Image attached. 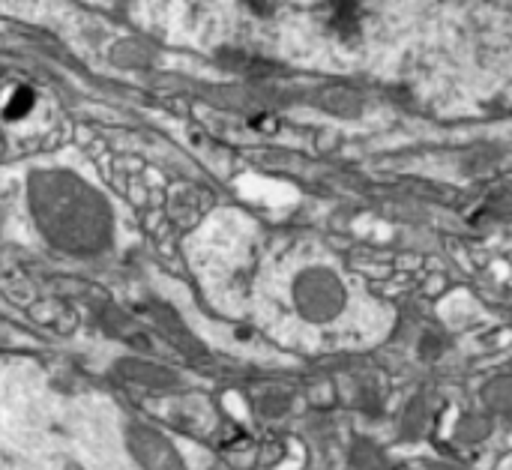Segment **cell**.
I'll use <instances>...</instances> for the list:
<instances>
[{
	"label": "cell",
	"instance_id": "cell-2",
	"mask_svg": "<svg viewBox=\"0 0 512 470\" xmlns=\"http://www.w3.org/2000/svg\"><path fill=\"white\" fill-rule=\"evenodd\" d=\"M291 297H294L297 315L309 324H330L348 306V291L342 279L327 267L303 270L291 285Z\"/></svg>",
	"mask_w": 512,
	"mask_h": 470
},
{
	"label": "cell",
	"instance_id": "cell-3",
	"mask_svg": "<svg viewBox=\"0 0 512 470\" xmlns=\"http://www.w3.org/2000/svg\"><path fill=\"white\" fill-rule=\"evenodd\" d=\"M126 447L144 470H189L177 447L156 429L132 423L126 429Z\"/></svg>",
	"mask_w": 512,
	"mask_h": 470
},
{
	"label": "cell",
	"instance_id": "cell-1",
	"mask_svg": "<svg viewBox=\"0 0 512 470\" xmlns=\"http://www.w3.org/2000/svg\"><path fill=\"white\" fill-rule=\"evenodd\" d=\"M27 207L42 240L66 255H99L114 240V213L105 195L66 168L33 171Z\"/></svg>",
	"mask_w": 512,
	"mask_h": 470
}]
</instances>
